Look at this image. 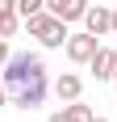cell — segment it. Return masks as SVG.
Here are the masks:
<instances>
[{
	"instance_id": "cell-15",
	"label": "cell",
	"mask_w": 117,
	"mask_h": 122,
	"mask_svg": "<svg viewBox=\"0 0 117 122\" xmlns=\"http://www.w3.org/2000/svg\"><path fill=\"white\" fill-rule=\"evenodd\" d=\"M113 93H117V72H113Z\"/></svg>"
},
{
	"instance_id": "cell-2",
	"label": "cell",
	"mask_w": 117,
	"mask_h": 122,
	"mask_svg": "<svg viewBox=\"0 0 117 122\" xmlns=\"http://www.w3.org/2000/svg\"><path fill=\"white\" fill-rule=\"evenodd\" d=\"M25 30H29V38H38V42H42L46 51L67 46V38H71L67 21H63V17H54L50 9H38V13H29V17H25Z\"/></svg>"
},
{
	"instance_id": "cell-9",
	"label": "cell",
	"mask_w": 117,
	"mask_h": 122,
	"mask_svg": "<svg viewBox=\"0 0 117 122\" xmlns=\"http://www.w3.org/2000/svg\"><path fill=\"white\" fill-rule=\"evenodd\" d=\"M21 21H25L21 13H0V38H13L21 30Z\"/></svg>"
},
{
	"instance_id": "cell-10",
	"label": "cell",
	"mask_w": 117,
	"mask_h": 122,
	"mask_svg": "<svg viewBox=\"0 0 117 122\" xmlns=\"http://www.w3.org/2000/svg\"><path fill=\"white\" fill-rule=\"evenodd\" d=\"M17 9H21V17H29V13L46 9V0H17Z\"/></svg>"
},
{
	"instance_id": "cell-1",
	"label": "cell",
	"mask_w": 117,
	"mask_h": 122,
	"mask_svg": "<svg viewBox=\"0 0 117 122\" xmlns=\"http://www.w3.org/2000/svg\"><path fill=\"white\" fill-rule=\"evenodd\" d=\"M4 84H9V101L17 110H38L50 93V80H46V59L38 51H17L9 55L4 63Z\"/></svg>"
},
{
	"instance_id": "cell-16",
	"label": "cell",
	"mask_w": 117,
	"mask_h": 122,
	"mask_svg": "<svg viewBox=\"0 0 117 122\" xmlns=\"http://www.w3.org/2000/svg\"><path fill=\"white\" fill-rule=\"evenodd\" d=\"M92 122H109V118H92Z\"/></svg>"
},
{
	"instance_id": "cell-8",
	"label": "cell",
	"mask_w": 117,
	"mask_h": 122,
	"mask_svg": "<svg viewBox=\"0 0 117 122\" xmlns=\"http://www.w3.org/2000/svg\"><path fill=\"white\" fill-rule=\"evenodd\" d=\"M63 110H67V118H71V122H92V118H96L92 105H84L80 97H75V101H63Z\"/></svg>"
},
{
	"instance_id": "cell-14",
	"label": "cell",
	"mask_w": 117,
	"mask_h": 122,
	"mask_svg": "<svg viewBox=\"0 0 117 122\" xmlns=\"http://www.w3.org/2000/svg\"><path fill=\"white\" fill-rule=\"evenodd\" d=\"M113 34H117V9H113Z\"/></svg>"
},
{
	"instance_id": "cell-5",
	"label": "cell",
	"mask_w": 117,
	"mask_h": 122,
	"mask_svg": "<svg viewBox=\"0 0 117 122\" xmlns=\"http://www.w3.org/2000/svg\"><path fill=\"white\" fill-rule=\"evenodd\" d=\"M88 72H92L96 80H113V72H117V51H113V46H100L92 59H88Z\"/></svg>"
},
{
	"instance_id": "cell-3",
	"label": "cell",
	"mask_w": 117,
	"mask_h": 122,
	"mask_svg": "<svg viewBox=\"0 0 117 122\" xmlns=\"http://www.w3.org/2000/svg\"><path fill=\"white\" fill-rule=\"evenodd\" d=\"M63 51H67V59H71V63H88L96 51H100V38H96L92 30H80V34H71V38H67V46H63Z\"/></svg>"
},
{
	"instance_id": "cell-12",
	"label": "cell",
	"mask_w": 117,
	"mask_h": 122,
	"mask_svg": "<svg viewBox=\"0 0 117 122\" xmlns=\"http://www.w3.org/2000/svg\"><path fill=\"white\" fill-rule=\"evenodd\" d=\"M0 13H21V9H17V0H0Z\"/></svg>"
},
{
	"instance_id": "cell-6",
	"label": "cell",
	"mask_w": 117,
	"mask_h": 122,
	"mask_svg": "<svg viewBox=\"0 0 117 122\" xmlns=\"http://www.w3.org/2000/svg\"><path fill=\"white\" fill-rule=\"evenodd\" d=\"M46 9L71 25V21H84V13H88V0H46Z\"/></svg>"
},
{
	"instance_id": "cell-11",
	"label": "cell",
	"mask_w": 117,
	"mask_h": 122,
	"mask_svg": "<svg viewBox=\"0 0 117 122\" xmlns=\"http://www.w3.org/2000/svg\"><path fill=\"white\" fill-rule=\"evenodd\" d=\"M9 55H13V51H9V38H0V72H4V63H9Z\"/></svg>"
},
{
	"instance_id": "cell-4",
	"label": "cell",
	"mask_w": 117,
	"mask_h": 122,
	"mask_svg": "<svg viewBox=\"0 0 117 122\" xmlns=\"http://www.w3.org/2000/svg\"><path fill=\"white\" fill-rule=\"evenodd\" d=\"M84 30H92L96 38L113 34V9H105V4H88V13H84Z\"/></svg>"
},
{
	"instance_id": "cell-7",
	"label": "cell",
	"mask_w": 117,
	"mask_h": 122,
	"mask_svg": "<svg viewBox=\"0 0 117 122\" xmlns=\"http://www.w3.org/2000/svg\"><path fill=\"white\" fill-rule=\"evenodd\" d=\"M80 93H84V80H80L75 72H63V76L54 80V97H58V101H75Z\"/></svg>"
},
{
	"instance_id": "cell-13",
	"label": "cell",
	"mask_w": 117,
	"mask_h": 122,
	"mask_svg": "<svg viewBox=\"0 0 117 122\" xmlns=\"http://www.w3.org/2000/svg\"><path fill=\"white\" fill-rule=\"evenodd\" d=\"M46 122H71V118H67V110H54V114H50Z\"/></svg>"
}]
</instances>
